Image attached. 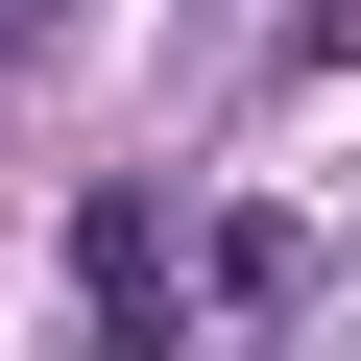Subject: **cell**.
<instances>
[{
	"instance_id": "obj_1",
	"label": "cell",
	"mask_w": 361,
	"mask_h": 361,
	"mask_svg": "<svg viewBox=\"0 0 361 361\" xmlns=\"http://www.w3.org/2000/svg\"><path fill=\"white\" fill-rule=\"evenodd\" d=\"M289 73H361V0H313V25H289Z\"/></svg>"
}]
</instances>
